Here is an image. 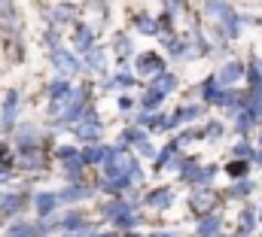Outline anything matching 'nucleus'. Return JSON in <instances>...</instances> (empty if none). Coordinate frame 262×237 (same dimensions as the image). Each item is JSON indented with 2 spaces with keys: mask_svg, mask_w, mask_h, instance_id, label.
<instances>
[{
  "mask_svg": "<svg viewBox=\"0 0 262 237\" xmlns=\"http://www.w3.org/2000/svg\"><path fill=\"white\" fill-rule=\"evenodd\" d=\"M76 134H79V137H85V140H98V134H101V128H98V118L89 116V122H79Z\"/></svg>",
  "mask_w": 262,
  "mask_h": 237,
  "instance_id": "nucleus-1",
  "label": "nucleus"
},
{
  "mask_svg": "<svg viewBox=\"0 0 262 237\" xmlns=\"http://www.w3.org/2000/svg\"><path fill=\"white\" fill-rule=\"evenodd\" d=\"M55 204H58V195H49V192L37 195V210H40V213H49Z\"/></svg>",
  "mask_w": 262,
  "mask_h": 237,
  "instance_id": "nucleus-2",
  "label": "nucleus"
},
{
  "mask_svg": "<svg viewBox=\"0 0 262 237\" xmlns=\"http://www.w3.org/2000/svg\"><path fill=\"white\" fill-rule=\"evenodd\" d=\"M213 204H216V198H213V195H195V198H192V207H195L198 213H204V210H210Z\"/></svg>",
  "mask_w": 262,
  "mask_h": 237,
  "instance_id": "nucleus-3",
  "label": "nucleus"
},
{
  "mask_svg": "<svg viewBox=\"0 0 262 237\" xmlns=\"http://www.w3.org/2000/svg\"><path fill=\"white\" fill-rule=\"evenodd\" d=\"M168 198H171V192H168V188H159V192H152L146 201H149L152 207H165V204H168Z\"/></svg>",
  "mask_w": 262,
  "mask_h": 237,
  "instance_id": "nucleus-4",
  "label": "nucleus"
},
{
  "mask_svg": "<svg viewBox=\"0 0 262 237\" xmlns=\"http://www.w3.org/2000/svg\"><path fill=\"white\" fill-rule=\"evenodd\" d=\"M15 210H21V198H18V195H12V198H3V204H0V213H15Z\"/></svg>",
  "mask_w": 262,
  "mask_h": 237,
  "instance_id": "nucleus-5",
  "label": "nucleus"
},
{
  "mask_svg": "<svg viewBox=\"0 0 262 237\" xmlns=\"http://www.w3.org/2000/svg\"><path fill=\"white\" fill-rule=\"evenodd\" d=\"M238 76H241V64H229V67L223 70V76H220V79H223V82H235Z\"/></svg>",
  "mask_w": 262,
  "mask_h": 237,
  "instance_id": "nucleus-6",
  "label": "nucleus"
},
{
  "mask_svg": "<svg viewBox=\"0 0 262 237\" xmlns=\"http://www.w3.org/2000/svg\"><path fill=\"white\" fill-rule=\"evenodd\" d=\"M198 234H201V237H213V234H216V219H204V222H201V228H198Z\"/></svg>",
  "mask_w": 262,
  "mask_h": 237,
  "instance_id": "nucleus-7",
  "label": "nucleus"
},
{
  "mask_svg": "<svg viewBox=\"0 0 262 237\" xmlns=\"http://www.w3.org/2000/svg\"><path fill=\"white\" fill-rule=\"evenodd\" d=\"M76 46H79V49H89V46H92V31H89V28H82V31L76 34Z\"/></svg>",
  "mask_w": 262,
  "mask_h": 237,
  "instance_id": "nucleus-8",
  "label": "nucleus"
},
{
  "mask_svg": "<svg viewBox=\"0 0 262 237\" xmlns=\"http://www.w3.org/2000/svg\"><path fill=\"white\" fill-rule=\"evenodd\" d=\"M34 234V228L31 225H15V228H9L6 231V237H31Z\"/></svg>",
  "mask_w": 262,
  "mask_h": 237,
  "instance_id": "nucleus-9",
  "label": "nucleus"
},
{
  "mask_svg": "<svg viewBox=\"0 0 262 237\" xmlns=\"http://www.w3.org/2000/svg\"><path fill=\"white\" fill-rule=\"evenodd\" d=\"M162 98H165V94H162V91H156V88H152V91H149V94H146V101H143V107H146V110H152V107H159V101H162Z\"/></svg>",
  "mask_w": 262,
  "mask_h": 237,
  "instance_id": "nucleus-10",
  "label": "nucleus"
},
{
  "mask_svg": "<svg viewBox=\"0 0 262 237\" xmlns=\"http://www.w3.org/2000/svg\"><path fill=\"white\" fill-rule=\"evenodd\" d=\"M171 88H174V76H168V73H165V76H159V91H162V94H168Z\"/></svg>",
  "mask_w": 262,
  "mask_h": 237,
  "instance_id": "nucleus-11",
  "label": "nucleus"
},
{
  "mask_svg": "<svg viewBox=\"0 0 262 237\" xmlns=\"http://www.w3.org/2000/svg\"><path fill=\"white\" fill-rule=\"evenodd\" d=\"M55 61H61V64H64L67 70H76V61H73V58H67V52H61V49L55 52Z\"/></svg>",
  "mask_w": 262,
  "mask_h": 237,
  "instance_id": "nucleus-12",
  "label": "nucleus"
},
{
  "mask_svg": "<svg viewBox=\"0 0 262 237\" xmlns=\"http://www.w3.org/2000/svg\"><path fill=\"white\" fill-rule=\"evenodd\" d=\"M40 161H43V158H40L37 152H34V155H21V164H25V168H40Z\"/></svg>",
  "mask_w": 262,
  "mask_h": 237,
  "instance_id": "nucleus-13",
  "label": "nucleus"
},
{
  "mask_svg": "<svg viewBox=\"0 0 262 237\" xmlns=\"http://www.w3.org/2000/svg\"><path fill=\"white\" fill-rule=\"evenodd\" d=\"M79 222H82V216H79V213H70L64 219V228H79Z\"/></svg>",
  "mask_w": 262,
  "mask_h": 237,
  "instance_id": "nucleus-14",
  "label": "nucleus"
},
{
  "mask_svg": "<svg viewBox=\"0 0 262 237\" xmlns=\"http://www.w3.org/2000/svg\"><path fill=\"white\" fill-rule=\"evenodd\" d=\"M152 67L159 70V67H162V61H159V58H143V61H140V70H152Z\"/></svg>",
  "mask_w": 262,
  "mask_h": 237,
  "instance_id": "nucleus-15",
  "label": "nucleus"
},
{
  "mask_svg": "<svg viewBox=\"0 0 262 237\" xmlns=\"http://www.w3.org/2000/svg\"><path fill=\"white\" fill-rule=\"evenodd\" d=\"M192 116H198V107H189V110H180V113H177V122H183V118H192Z\"/></svg>",
  "mask_w": 262,
  "mask_h": 237,
  "instance_id": "nucleus-16",
  "label": "nucleus"
},
{
  "mask_svg": "<svg viewBox=\"0 0 262 237\" xmlns=\"http://www.w3.org/2000/svg\"><path fill=\"white\" fill-rule=\"evenodd\" d=\"M140 28H143V34H156V25L149 18H140Z\"/></svg>",
  "mask_w": 262,
  "mask_h": 237,
  "instance_id": "nucleus-17",
  "label": "nucleus"
},
{
  "mask_svg": "<svg viewBox=\"0 0 262 237\" xmlns=\"http://www.w3.org/2000/svg\"><path fill=\"white\" fill-rule=\"evenodd\" d=\"M12 110H15V91H9L6 98V116H12Z\"/></svg>",
  "mask_w": 262,
  "mask_h": 237,
  "instance_id": "nucleus-18",
  "label": "nucleus"
},
{
  "mask_svg": "<svg viewBox=\"0 0 262 237\" xmlns=\"http://www.w3.org/2000/svg\"><path fill=\"white\" fill-rule=\"evenodd\" d=\"M156 237H174V234H156Z\"/></svg>",
  "mask_w": 262,
  "mask_h": 237,
  "instance_id": "nucleus-19",
  "label": "nucleus"
},
{
  "mask_svg": "<svg viewBox=\"0 0 262 237\" xmlns=\"http://www.w3.org/2000/svg\"><path fill=\"white\" fill-rule=\"evenodd\" d=\"M128 237H140V234H128Z\"/></svg>",
  "mask_w": 262,
  "mask_h": 237,
  "instance_id": "nucleus-20",
  "label": "nucleus"
}]
</instances>
